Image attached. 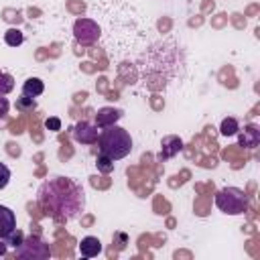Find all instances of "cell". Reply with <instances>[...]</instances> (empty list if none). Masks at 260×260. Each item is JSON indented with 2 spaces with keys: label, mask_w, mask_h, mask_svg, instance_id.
I'll return each mask as SVG.
<instances>
[{
  "label": "cell",
  "mask_w": 260,
  "mask_h": 260,
  "mask_svg": "<svg viewBox=\"0 0 260 260\" xmlns=\"http://www.w3.org/2000/svg\"><path fill=\"white\" fill-rule=\"evenodd\" d=\"M39 205L57 221L77 217L85 207V193L81 185L67 177H53L39 187Z\"/></svg>",
  "instance_id": "cell-1"
},
{
  "label": "cell",
  "mask_w": 260,
  "mask_h": 260,
  "mask_svg": "<svg viewBox=\"0 0 260 260\" xmlns=\"http://www.w3.org/2000/svg\"><path fill=\"white\" fill-rule=\"evenodd\" d=\"M98 146L102 154L110 156L112 160H120L132 152V136L126 128L114 124V126L102 128L98 136Z\"/></svg>",
  "instance_id": "cell-2"
},
{
  "label": "cell",
  "mask_w": 260,
  "mask_h": 260,
  "mask_svg": "<svg viewBox=\"0 0 260 260\" xmlns=\"http://www.w3.org/2000/svg\"><path fill=\"white\" fill-rule=\"evenodd\" d=\"M215 205L228 215H242L248 211V195L238 187H223L215 193Z\"/></svg>",
  "instance_id": "cell-3"
},
{
  "label": "cell",
  "mask_w": 260,
  "mask_h": 260,
  "mask_svg": "<svg viewBox=\"0 0 260 260\" xmlns=\"http://www.w3.org/2000/svg\"><path fill=\"white\" fill-rule=\"evenodd\" d=\"M14 250H16V256H18V258H26V260H45V258L51 256L49 244H45L39 236H28V238H24Z\"/></svg>",
  "instance_id": "cell-4"
},
{
  "label": "cell",
  "mask_w": 260,
  "mask_h": 260,
  "mask_svg": "<svg viewBox=\"0 0 260 260\" xmlns=\"http://www.w3.org/2000/svg\"><path fill=\"white\" fill-rule=\"evenodd\" d=\"M73 37L79 45L89 47L100 39V26L91 18H77L73 24Z\"/></svg>",
  "instance_id": "cell-5"
},
{
  "label": "cell",
  "mask_w": 260,
  "mask_h": 260,
  "mask_svg": "<svg viewBox=\"0 0 260 260\" xmlns=\"http://www.w3.org/2000/svg\"><path fill=\"white\" fill-rule=\"evenodd\" d=\"M98 136H100V130L95 124L91 122H77L73 126V138L81 144H95L98 142Z\"/></svg>",
  "instance_id": "cell-6"
},
{
  "label": "cell",
  "mask_w": 260,
  "mask_h": 260,
  "mask_svg": "<svg viewBox=\"0 0 260 260\" xmlns=\"http://www.w3.org/2000/svg\"><path fill=\"white\" fill-rule=\"evenodd\" d=\"M238 132H240V136H238L240 146H244V148H256L260 144V130H258L256 124H246Z\"/></svg>",
  "instance_id": "cell-7"
},
{
  "label": "cell",
  "mask_w": 260,
  "mask_h": 260,
  "mask_svg": "<svg viewBox=\"0 0 260 260\" xmlns=\"http://www.w3.org/2000/svg\"><path fill=\"white\" fill-rule=\"evenodd\" d=\"M120 118H122V110L104 106V108H100L98 114H95V126H98V128H108V126H114Z\"/></svg>",
  "instance_id": "cell-8"
},
{
  "label": "cell",
  "mask_w": 260,
  "mask_h": 260,
  "mask_svg": "<svg viewBox=\"0 0 260 260\" xmlns=\"http://www.w3.org/2000/svg\"><path fill=\"white\" fill-rule=\"evenodd\" d=\"M14 228H16V215H14V211L10 207H6V205H0V240L6 234H10Z\"/></svg>",
  "instance_id": "cell-9"
},
{
  "label": "cell",
  "mask_w": 260,
  "mask_h": 260,
  "mask_svg": "<svg viewBox=\"0 0 260 260\" xmlns=\"http://www.w3.org/2000/svg\"><path fill=\"white\" fill-rule=\"evenodd\" d=\"M183 148V142H181V138L179 136H165L162 138V142H160V158H171V156H175L179 150Z\"/></svg>",
  "instance_id": "cell-10"
},
{
  "label": "cell",
  "mask_w": 260,
  "mask_h": 260,
  "mask_svg": "<svg viewBox=\"0 0 260 260\" xmlns=\"http://www.w3.org/2000/svg\"><path fill=\"white\" fill-rule=\"evenodd\" d=\"M102 252V242L95 238V236H85L79 244V254L83 258H93Z\"/></svg>",
  "instance_id": "cell-11"
},
{
  "label": "cell",
  "mask_w": 260,
  "mask_h": 260,
  "mask_svg": "<svg viewBox=\"0 0 260 260\" xmlns=\"http://www.w3.org/2000/svg\"><path fill=\"white\" fill-rule=\"evenodd\" d=\"M43 91H45V83L39 77H28L22 83V95H26V98H39Z\"/></svg>",
  "instance_id": "cell-12"
},
{
  "label": "cell",
  "mask_w": 260,
  "mask_h": 260,
  "mask_svg": "<svg viewBox=\"0 0 260 260\" xmlns=\"http://www.w3.org/2000/svg\"><path fill=\"white\" fill-rule=\"evenodd\" d=\"M238 130H240V122L236 118H223L221 120V126H219L221 136H234V134H238Z\"/></svg>",
  "instance_id": "cell-13"
},
{
  "label": "cell",
  "mask_w": 260,
  "mask_h": 260,
  "mask_svg": "<svg viewBox=\"0 0 260 260\" xmlns=\"http://www.w3.org/2000/svg\"><path fill=\"white\" fill-rule=\"evenodd\" d=\"M22 41H24V35H22V30H18V28H8V30L4 32V43H6L8 47H18V45H22Z\"/></svg>",
  "instance_id": "cell-14"
},
{
  "label": "cell",
  "mask_w": 260,
  "mask_h": 260,
  "mask_svg": "<svg viewBox=\"0 0 260 260\" xmlns=\"http://www.w3.org/2000/svg\"><path fill=\"white\" fill-rule=\"evenodd\" d=\"M14 89V77L6 71H0V95H6Z\"/></svg>",
  "instance_id": "cell-15"
},
{
  "label": "cell",
  "mask_w": 260,
  "mask_h": 260,
  "mask_svg": "<svg viewBox=\"0 0 260 260\" xmlns=\"http://www.w3.org/2000/svg\"><path fill=\"white\" fill-rule=\"evenodd\" d=\"M95 167H98V171H102V173H112L114 171V160L110 158V156H106V154H98V158H95Z\"/></svg>",
  "instance_id": "cell-16"
},
{
  "label": "cell",
  "mask_w": 260,
  "mask_h": 260,
  "mask_svg": "<svg viewBox=\"0 0 260 260\" xmlns=\"http://www.w3.org/2000/svg\"><path fill=\"white\" fill-rule=\"evenodd\" d=\"M35 108H37L35 98H26V95H22V98L16 100V110H20V112H32Z\"/></svg>",
  "instance_id": "cell-17"
},
{
  "label": "cell",
  "mask_w": 260,
  "mask_h": 260,
  "mask_svg": "<svg viewBox=\"0 0 260 260\" xmlns=\"http://www.w3.org/2000/svg\"><path fill=\"white\" fill-rule=\"evenodd\" d=\"M2 240H4V242H6L8 246H12V248H16V246H18V244H20V242L24 240V234H22L20 230H16V228H14V230H12L10 234H6V236H4Z\"/></svg>",
  "instance_id": "cell-18"
},
{
  "label": "cell",
  "mask_w": 260,
  "mask_h": 260,
  "mask_svg": "<svg viewBox=\"0 0 260 260\" xmlns=\"http://www.w3.org/2000/svg\"><path fill=\"white\" fill-rule=\"evenodd\" d=\"M8 181H10V169L4 162H0V189H4Z\"/></svg>",
  "instance_id": "cell-19"
},
{
  "label": "cell",
  "mask_w": 260,
  "mask_h": 260,
  "mask_svg": "<svg viewBox=\"0 0 260 260\" xmlns=\"http://www.w3.org/2000/svg\"><path fill=\"white\" fill-rule=\"evenodd\" d=\"M45 126H47V130L57 132V130H61V120H59V118H47Z\"/></svg>",
  "instance_id": "cell-20"
},
{
  "label": "cell",
  "mask_w": 260,
  "mask_h": 260,
  "mask_svg": "<svg viewBox=\"0 0 260 260\" xmlns=\"http://www.w3.org/2000/svg\"><path fill=\"white\" fill-rule=\"evenodd\" d=\"M8 108H10L8 100H6L4 95H0V118H4V116L8 114Z\"/></svg>",
  "instance_id": "cell-21"
},
{
  "label": "cell",
  "mask_w": 260,
  "mask_h": 260,
  "mask_svg": "<svg viewBox=\"0 0 260 260\" xmlns=\"http://www.w3.org/2000/svg\"><path fill=\"white\" fill-rule=\"evenodd\" d=\"M6 250H8V244H6L4 240H0V256H4V254H6Z\"/></svg>",
  "instance_id": "cell-22"
}]
</instances>
